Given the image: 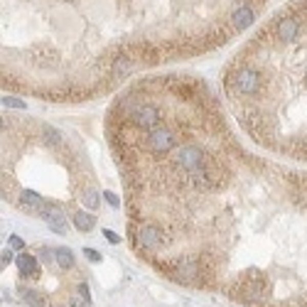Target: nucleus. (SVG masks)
I'll return each instance as SVG.
<instances>
[{
  "label": "nucleus",
  "mask_w": 307,
  "mask_h": 307,
  "mask_svg": "<svg viewBox=\"0 0 307 307\" xmlns=\"http://www.w3.org/2000/svg\"><path fill=\"white\" fill-rule=\"evenodd\" d=\"M84 256L89 258L91 263H98V260H101V253H96L94 248H86V251H84Z\"/></svg>",
  "instance_id": "a211bd4d"
},
{
  "label": "nucleus",
  "mask_w": 307,
  "mask_h": 307,
  "mask_svg": "<svg viewBox=\"0 0 307 307\" xmlns=\"http://www.w3.org/2000/svg\"><path fill=\"white\" fill-rule=\"evenodd\" d=\"M67 307H89V300H86V297H84L81 293H74L72 297H69Z\"/></svg>",
  "instance_id": "dca6fc26"
},
{
  "label": "nucleus",
  "mask_w": 307,
  "mask_h": 307,
  "mask_svg": "<svg viewBox=\"0 0 307 307\" xmlns=\"http://www.w3.org/2000/svg\"><path fill=\"white\" fill-rule=\"evenodd\" d=\"M260 84H263L260 72L241 61H236L233 69L226 74V86L231 89V94H238V96H256L260 91Z\"/></svg>",
  "instance_id": "f257e3e1"
},
{
  "label": "nucleus",
  "mask_w": 307,
  "mask_h": 307,
  "mask_svg": "<svg viewBox=\"0 0 307 307\" xmlns=\"http://www.w3.org/2000/svg\"><path fill=\"white\" fill-rule=\"evenodd\" d=\"M54 260H57L59 268H64V270L74 268V256L69 248H57V251H54Z\"/></svg>",
  "instance_id": "f8f14e48"
},
{
  "label": "nucleus",
  "mask_w": 307,
  "mask_h": 307,
  "mask_svg": "<svg viewBox=\"0 0 307 307\" xmlns=\"http://www.w3.org/2000/svg\"><path fill=\"white\" fill-rule=\"evenodd\" d=\"M42 135L47 138V143H52V145H59L61 143V133L59 130H54L52 125H45V128H42Z\"/></svg>",
  "instance_id": "4468645a"
},
{
  "label": "nucleus",
  "mask_w": 307,
  "mask_h": 307,
  "mask_svg": "<svg viewBox=\"0 0 307 307\" xmlns=\"http://www.w3.org/2000/svg\"><path fill=\"white\" fill-rule=\"evenodd\" d=\"M94 224H96V219H94V214H89V211H76V214H74V226H76L79 231H91Z\"/></svg>",
  "instance_id": "9b49d317"
},
{
  "label": "nucleus",
  "mask_w": 307,
  "mask_h": 307,
  "mask_svg": "<svg viewBox=\"0 0 307 307\" xmlns=\"http://www.w3.org/2000/svg\"><path fill=\"white\" fill-rule=\"evenodd\" d=\"M17 268H20V273H23V275L32 278V275H37V258L30 256V253L17 256Z\"/></svg>",
  "instance_id": "9d476101"
},
{
  "label": "nucleus",
  "mask_w": 307,
  "mask_h": 307,
  "mask_svg": "<svg viewBox=\"0 0 307 307\" xmlns=\"http://www.w3.org/2000/svg\"><path fill=\"white\" fill-rule=\"evenodd\" d=\"M177 145V135L172 133L170 128H155V130H147L145 135V147L152 155H167L170 150H174Z\"/></svg>",
  "instance_id": "7ed1b4c3"
},
{
  "label": "nucleus",
  "mask_w": 307,
  "mask_h": 307,
  "mask_svg": "<svg viewBox=\"0 0 307 307\" xmlns=\"http://www.w3.org/2000/svg\"><path fill=\"white\" fill-rule=\"evenodd\" d=\"M160 118H162L160 108L155 103H147V101L138 103L133 108V113H130V123H133L135 128H140V130H155Z\"/></svg>",
  "instance_id": "20e7f679"
},
{
  "label": "nucleus",
  "mask_w": 307,
  "mask_h": 307,
  "mask_svg": "<svg viewBox=\"0 0 307 307\" xmlns=\"http://www.w3.org/2000/svg\"><path fill=\"white\" fill-rule=\"evenodd\" d=\"M10 246L12 248H25V241L23 238H17V236H10Z\"/></svg>",
  "instance_id": "412c9836"
},
{
  "label": "nucleus",
  "mask_w": 307,
  "mask_h": 307,
  "mask_svg": "<svg viewBox=\"0 0 307 307\" xmlns=\"http://www.w3.org/2000/svg\"><path fill=\"white\" fill-rule=\"evenodd\" d=\"M300 30H302V20H300L297 15H293V12L282 15L280 20H275V23H273L275 39H280V42H285V45L295 42V39L300 37Z\"/></svg>",
  "instance_id": "423d86ee"
},
{
  "label": "nucleus",
  "mask_w": 307,
  "mask_h": 307,
  "mask_svg": "<svg viewBox=\"0 0 307 307\" xmlns=\"http://www.w3.org/2000/svg\"><path fill=\"white\" fill-rule=\"evenodd\" d=\"M10 260H12V253H10V251H3V256H0V263H3V268H5Z\"/></svg>",
  "instance_id": "5701e85b"
},
{
  "label": "nucleus",
  "mask_w": 307,
  "mask_h": 307,
  "mask_svg": "<svg viewBox=\"0 0 307 307\" xmlns=\"http://www.w3.org/2000/svg\"><path fill=\"white\" fill-rule=\"evenodd\" d=\"M135 241H138V246L143 251H158L160 246L165 244V233H162V229H160L158 224L145 221V224H140L135 229Z\"/></svg>",
  "instance_id": "39448f33"
},
{
  "label": "nucleus",
  "mask_w": 307,
  "mask_h": 307,
  "mask_svg": "<svg viewBox=\"0 0 307 307\" xmlns=\"http://www.w3.org/2000/svg\"><path fill=\"white\" fill-rule=\"evenodd\" d=\"M103 236L108 238L111 244H121V236H116V233H113V231H103Z\"/></svg>",
  "instance_id": "4be33fe9"
},
{
  "label": "nucleus",
  "mask_w": 307,
  "mask_h": 307,
  "mask_svg": "<svg viewBox=\"0 0 307 307\" xmlns=\"http://www.w3.org/2000/svg\"><path fill=\"white\" fill-rule=\"evenodd\" d=\"M76 293H81L86 300H91V295H89V285H86V282H79V285H76Z\"/></svg>",
  "instance_id": "aec40b11"
},
{
  "label": "nucleus",
  "mask_w": 307,
  "mask_h": 307,
  "mask_svg": "<svg viewBox=\"0 0 307 307\" xmlns=\"http://www.w3.org/2000/svg\"><path fill=\"white\" fill-rule=\"evenodd\" d=\"M20 207L25 209V211H32V214H45V209H47V204H45V199L37 194V192H32V189H25V192H20Z\"/></svg>",
  "instance_id": "6e6552de"
},
{
  "label": "nucleus",
  "mask_w": 307,
  "mask_h": 307,
  "mask_svg": "<svg viewBox=\"0 0 307 307\" xmlns=\"http://www.w3.org/2000/svg\"><path fill=\"white\" fill-rule=\"evenodd\" d=\"M172 162L184 172H194L199 170L204 162H207V155H204V150L199 145H192V143H187V145H180L174 150V155H172Z\"/></svg>",
  "instance_id": "f03ea898"
},
{
  "label": "nucleus",
  "mask_w": 307,
  "mask_h": 307,
  "mask_svg": "<svg viewBox=\"0 0 307 307\" xmlns=\"http://www.w3.org/2000/svg\"><path fill=\"white\" fill-rule=\"evenodd\" d=\"M253 17H256V15H253V8L244 3L241 8H236V10H233V15H231V27H233V30H246L248 25L253 23Z\"/></svg>",
  "instance_id": "1a4fd4ad"
},
{
  "label": "nucleus",
  "mask_w": 307,
  "mask_h": 307,
  "mask_svg": "<svg viewBox=\"0 0 307 307\" xmlns=\"http://www.w3.org/2000/svg\"><path fill=\"white\" fill-rule=\"evenodd\" d=\"M23 297H25V300H27V302H30L32 307H49L47 300H45L42 295L37 293V290H30V288H27V290H23Z\"/></svg>",
  "instance_id": "ddd939ff"
},
{
  "label": "nucleus",
  "mask_w": 307,
  "mask_h": 307,
  "mask_svg": "<svg viewBox=\"0 0 307 307\" xmlns=\"http://www.w3.org/2000/svg\"><path fill=\"white\" fill-rule=\"evenodd\" d=\"M42 219L47 221V226L54 233L67 236V231H69V224H67V216H64V211H61L59 207H52V204H47L45 214H42Z\"/></svg>",
  "instance_id": "0eeeda50"
},
{
  "label": "nucleus",
  "mask_w": 307,
  "mask_h": 307,
  "mask_svg": "<svg viewBox=\"0 0 307 307\" xmlns=\"http://www.w3.org/2000/svg\"><path fill=\"white\" fill-rule=\"evenodd\" d=\"M103 196H106V202H108L111 207H118V204H121V199L113 194V192H103Z\"/></svg>",
  "instance_id": "6ab92c4d"
},
{
  "label": "nucleus",
  "mask_w": 307,
  "mask_h": 307,
  "mask_svg": "<svg viewBox=\"0 0 307 307\" xmlns=\"http://www.w3.org/2000/svg\"><path fill=\"white\" fill-rule=\"evenodd\" d=\"M81 199H84V204H86L89 209H96V207H98V194L94 192V189H86Z\"/></svg>",
  "instance_id": "2eb2a0df"
},
{
  "label": "nucleus",
  "mask_w": 307,
  "mask_h": 307,
  "mask_svg": "<svg viewBox=\"0 0 307 307\" xmlns=\"http://www.w3.org/2000/svg\"><path fill=\"white\" fill-rule=\"evenodd\" d=\"M3 106H10V108H25V101L12 98V96H5V98H3Z\"/></svg>",
  "instance_id": "f3484780"
}]
</instances>
